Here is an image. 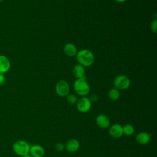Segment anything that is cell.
<instances>
[{
	"label": "cell",
	"mask_w": 157,
	"mask_h": 157,
	"mask_svg": "<svg viewBox=\"0 0 157 157\" xmlns=\"http://www.w3.org/2000/svg\"><path fill=\"white\" fill-rule=\"evenodd\" d=\"M76 60L78 64L83 67L91 66L94 61V56L91 51L88 49H82L77 52L76 55Z\"/></svg>",
	"instance_id": "cell-1"
},
{
	"label": "cell",
	"mask_w": 157,
	"mask_h": 157,
	"mask_svg": "<svg viewBox=\"0 0 157 157\" xmlns=\"http://www.w3.org/2000/svg\"><path fill=\"white\" fill-rule=\"evenodd\" d=\"M73 87L75 93L82 97L86 96L90 91V85L85 78L76 79L74 83Z\"/></svg>",
	"instance_id": "cell-2"
},
{
	"label": "cell",
	"mask_w": 157,
	"mask_h": 157,
	"mask_svg": "<svg viewBox=\"0 0 157 157\" xmlns=\"http://www.w3.org/2000/svg\"><path fill=\"white\" fill-rule=\"evenodd\" d=\"M30 145L25 140H18L15 141L12 145V150L13 152L20 156H23L29 154Z\"/></svg>",
	"instance_id": "cell-3"
},
{
	"label": "cell",
	"mask_w": 157,
	"mask_h": 157,
	"mask_svg": "<svg viewBox=\"0 0 157 157\" xmlns=\"http://www.w3.org/2000/svg\"><path fill=\"white\" fill-rule=\"evenodd\" d=\"M113 85L118 90H126L131 85V80L125 75H119L114 78Z\"/></svg>",
	"instance_id": "cell-4"
},
{
	"label": "cell",
	"mask_w": 157,
	"mask_h": 157,
	"mask_svg": "<svg viewBox=\"0 0 157 157\" xmlns=\"http://www.w3.org/2000/svg\"><path fill=\"white\" fill-rule=\"evenodd\" d=\"M55 91L56 94L61 97L66 96L70 91L69 85L65 80H59L55 86Z\"/></svg>",
	"instance_id": "cell-5"
},
{
	"label": "cell",
	"mask_w": 157,
	"mask_h": 157,
	"mask_svg": "<svg viewBox=\"0 0 157 157\" xmlns=\"http://www.w3.org/2000/svg\"><path fill=\"white\" fill-rule=\"evenodd\" d=\"M77 109L81 113H86L88 112L91 107V102L88 98L83 96L78 99L77 103Z\"/></svg>",
	"instance_id": "cell-6"
},
{
	"label": "cell",
	"mask_w": 157,
	"mask_h": 157,
	"mask_svg": "<svg viewBox=\"0 0 157 157\" xmlns=\"http://www.w3.org/2000/svg\"><path fill=\"white\" fill-rule=\"evenodd\" d=\"M109 134L113 139H118L123 135V126L119 124H114L109 129Z\"/></svg>",
	"instance_id": "cell-7"
},
{
	"label": "cell",
	"mask_w": 157,
	"mask_h": 157,
	"mask_svg": "<svg viewBox=\"0 0 157 157\" xmlns=\"http://www.w3.org/2000/svg\"><path fill=\"white\" fill-rule=\"evenodd\" d=\"M80 147V142L75 139H71L68 140L65 145V149L69 153H74L77 151Z\"/></svg>",
	"instance_id": "cell-8"
},
{
	"label": "cell",
	"mask_w": 157,
	"mask_h": 157,
	"mask_svg": "<svg viewBox=\"0 0 157 157\" xmlns=\"http://www.w3.org/2000/svg\"><path fill=\"white\" fill-rule=\"evenodd\" d=\"M29 154L33 157H43L45 150L40 145H33L30 146Z\"/></svg>",
	"instance_id": "cell-9"
},
{
	"label": "cell",
	"mask_w": 157,
	"mask_h": 157,
	"mask_svg": "<svg viewBox=\"0 0 157 157\" xmlns=\"http://www.w3.org/2000/svg\"><path fill=\"white\" fill-rule=\"evenodd\" d=\"M96 123L99 128L102 129H106L110 125V120L105 115L100 114L96 117Z\"/></svg>",
	"instance_id": "cell-10"
},
{
	"label": "cell",
	"mask_w": 157,
	"mask_h": 157,
	"mask_svg": "<svg viewBox=\"0 0 157 157\" xmlns=\"http://www.w3.org/2000/svg\"><path fill=\"white\" fill-rule=\"evenodd\" d=\"M151 136V134L147 132H140L136 135V140L140 145H146L150 142Z\"/></svg>",
	"instance_id": "cell-11"
},
{
	"label": "cell",
	"mask_w": 157,
	"mask_h": 157,
	"mask_svg": "<svg viewBox=\"0 0 157 157\" xmlns=\"http://www.w3.org/2000/svg\"><path fill=\"white\" fill-rule=\"evenodd\" d=\"M10 67V62L9 58L3 55H0V73L5 74Z\"/></svg>",
	"instance_id": "cell-12"
},
{
	"label": "cell",
	"mask_w": 157,
	"mask_h": 157,
	"mask_svg": "<svg viewBox=\"0 0 157 157\" xmlns=\"http://www.w3.org/2000/svg\"><path fill=\"white\" fill-rule=\"evenodd\" d=\"M72 74L74 76L77 78H85V69L83 66L77 64L72 69Z\"/></svg>",
	"instance_id": "cell-13"
},
{
	"label": "cell",
	"mask_w": 157,
	"mask_h": 157,
	"mask_svg": "<svg viewBox=\"0 0 157 157\" xmlns=\"http://www.w3.org/2000/svg\"><path fill=\"white\" fill-rule=\"evenodd\" d=\"M63 52L64 54L69 57H73L76 55L77 53V47L72 43H67L63 47Z\"/></svg>",
	"instance_id": "cell-14"
},
{
	"label": "cell",
	"mask_w": 157,
	"mask_h": 157,
	"mask_svg": "<svg viewBox=\"0 0 157 157\" xmlns=\"http://www.w3.org/2000/svg\"><path fill=\"white\" fill-rule=\"evenodd\" d=\"M108 96L110 99L112 101H117L120 98V93L119 91V90L117 89L116 88H112L109 93H108Z\"/></svg>",
	"instance_id": "cell-15"
},
{
	"label": "cell",
	"mask_w": 157,
	"mask_h": 157,
	"mask_svg": "<svg viewBox=\"0 0 157 157\" xmlns=\"http://www.w3.org/2000/svg\"><path fill=\"white\" fill-rule=\"evenodd\" d=\"M123 134L129 136L134 134V128L133 126H132L131 124H126L123 126Z\"/></svg>",
	"instance_id": "cell-16"
},
{
	"label": "cell",
	"mask_w": 157,
	"mask_h": 157,
	"mask_svg": "<svg viewBox=\"0 0 157 157\" xmlns=\"http://www.w3.org/2000/svg\"><path fill=\"white\" fill-rule=\"evenodd\" d=\"M66 101L69 104L74 105L77 103V102L78 101V98L74 94H68L66 96Z\"/></svg>",
	"instance_id": "cell-17"
},
{
	"label": "cell",
	"mask_w": 157,
	"mask_h": 157,
	"mask_svg": "<svg viewBox=\"0 0 157 157\" xmlns=\"http://www.w3.org/2000/svg\"><path fill=\"white\" fill-rule=\"evenodd\" d=\"M150 29L153 33H156V32H157V20L156 19L152 20V21L151 22Z\"/></svg>",
	"instance_id": "cell-18"
},
{
	"label": "cell",
	"mask_w": 157,
	"mask_h": 157,
	"mask_svg": "<svg viewBox=\"0 0 157 157\" xmlns=\"http://www.w3.org/2000/svg\"><path fill=\"white\" fill-rule=\"evenodd\" d=\"M55 150L58 152H61L65 149V145H64L61 142H58L55 145Z\"/></svg>",
	"instance_id": "cell-19"
},
{
	"label": "cell",
	"mask_w": 157,
	"mask_h": 157,
	"mask_svg": "<svg viewBox=\"0 0 157 157\" xmlns=\"http://www.w3.org/2000/svg\"><path fill=\"white\" fill-rule=\"evenodd\" d=\"M6 82V77L4 74L0 73V86L4 84Z\"/></svg>",
	"instance_id": "cell-20"
},
{
	"label": "cell",
	"mask_w": 157,
	"mask_h": 157,
	"mask_svg": "<svg viewBox=\"0 0 157 157\" xmlns=\"http://www.w3.org/2000/svg\"><path fill=\"white\" fill-rule=\"evenodd\" d=\"M97 99H98L97 96L96 95H94H94H91V96L89 98V99L90 100L91 103H92V102H96L97 101Z\"/></svg>",
	"instance_id": "cell-21"
},
{
	"label": "cell",
	"mask_w": 157,
	"mask_h": 157,
	"mask_svg": "<svg viewBox=\"0 0 157 157\" xmlns=\"http://www.w3.org/2000/svg\"><path fill=\"white\" fill-rule=\"evenodd\" d=\"M114 1L117 2H119V3H122V2H125L126 0H113Z\"/></svg>",
	"instance_id": "cell-22"
},
{
	"label": "cell",
	"mask_w": 157,
	"mask_h": 157,
	"mask_svg": "<svg viewBox=\"0 0 157 157\" xmlns=\"http://www.w3.org/2000/svg\"><path fill=\"white\" fill-rule=\"evenodd\" d=\"M22 157H33V156H31L29 154H28V155H25V156H23Z\"/></svg>",
	"instance_id": "cell-23"
},
{
	"label": "cell",
	"mask_w": 157,
	"mask_h": 157,
	"mask_svg": "<svg viewBox=\"0 0 157 157\" xmlns=\"http://www.w3.org/2000/svg\"><path fill=\"white\" fill-rule=\"evenodd\" d=\"M4 0H0V2H2Z\"/></svg>",
	"instance_id": "cell-24"
}]
</instances>
